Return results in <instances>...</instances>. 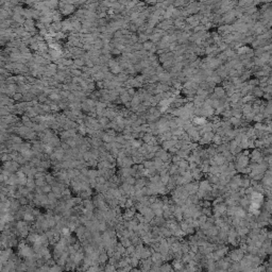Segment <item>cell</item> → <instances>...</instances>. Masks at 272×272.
I'll return each mask as SVG.
<instances>
[{
	"instance_id": "cell-1",
	"label": "cell",
	"mask_w": 272,
	"mask_h": 272,
	"mask_svg": "<svg viewBox=\"0 0 272 272\" xmlns=\"http://www.w3.org/2000/svg\"><path fill=\"white\" fill-rule=\"evenodd\" d=\"M58 11L61 12L63 16H68L76 13L77 7L71 3V1H61L58 3Z\"/></svg>"
},
{
	"instance_id": "cell-2",
	"label": "cell",
	"mask_w": 272,
	"mask_h": 272,
	"mask_svg": "<svg viewBox=\"0 0 272 272\" xmlns=\"http://www.w3.org/2000/svg\"><path fill=\"white\" fill-rule=\"evenodd\" d=\"M228 256L233 263H240L243 259V257L246 256V253L240 248H236V249H233V250L230 251Z\"/></svg>"
},
{
	"instance_id": "cell-3",
	"label": "cell",
	"mask_w": 272,
	"mask_h": 272,
	"mask_svg": "<svg viewBox=\"0 0 272 272\" xmlns=\"http://www.w3.org/2000/svg\"><path fill=\"white\" fill-rule=\"evenodd\" d=\"M12 251L11 249L9 248V249H5V250H1V264L3 265V264H5L10 258L12 257Z\"/></svg>"
},
{
	"instance_id": "cell-4",
	"label": "cell",
	"mask_w": 272,
	"mask_h": 272,
	"mask_svg": "<svg viewBox=\"0 0 272 272\" xmlns=\"http://www.w3.org/2000/svg\"><path fill=\"white\" fill-rule=\"evenodd\" d=\"M214 95L217 97L218 99H221V98H223V97H225L226 94H225L224 87L223 86H216L214 88Z\"/></svg>"
},
{
	"instance_id": "cell-5",
	"label": "cell",
	"mask_w": 272,
	"mask_h": 272,
	"mask_svg": "<svg viewBox=\"0 0 272 272\" xmlns=\"http://www.w3.org/2000/svg\"><path fill=\"white\" fill-rule=\"evenodd\" d=\"M171 266H172V268H173L175 271H180V270H182V269L185 267V264L182 261V259H173Z\"/></svg>"
},
{
	"instance_id": "cell-6",
	"label": "cell",
	"mask_w": 272,
	"mask_h": 272,
	"mask_svg": "<svg viewBox=\"0 0 272 272\" xmlns=\"http://www.w3.org/2000/svg\"><path fill=\"white\" fill-rule=\"evenodd\" d=\"M82 205L84 206V208L87 210H94L96 207L94 205V202L91 199H87V200H83V203Z\"/></svg>"
},
{
	"instance_id": "cell-7",
	"label": "cell",
	"mask_w": 272,
	"mask_h": 272,
	"mask_svg": "<svg viewBox=\"0 0 272 272\" xmlns=\"http://www.w3.org/2000/svg\"><path fill=\"white\" fill-rule=\"evenodd\" d=\"M109 256L106 254V252H103V253H101L100 255H99V264L100 265H106L107 263H109Z\"/></svg>"
},
{
	"instance_id": "cell-8",
	"label": "cell",
	"mask_w": 272,
	"mask_h": 272,
	"mask_svg": "<svg viewBox=\"0 0 272 272\" xmlns=\"http://www.w3.org/2000/svg\"><path fill=\"white\" fill-rule=\"evenodd\" d=\"M131 142V147L133 149H139L140 147H142V145H144V142H142V139H136V138H134V139H132V140H130Z\"/></svg>"
},
{
	"instance_id": "cell-9",
	"label": "cell",
	"mask_w": 272,
	"mask_h": 272,
	"mask_svg": "<svg viewBox=\"0 0 272 272\" xmlns=\"http://www.w3.org/2000/svg\"><path fill=\"white\" fill-rule=\"evenodd\" d=\"M115 138H116V136L109 135L105 132V134L103 135V137H102V142H104V144H112L113 142H115Z\"/></svg>"
},
{
	"instance_id": "cell-10",
	"label": "cell",
	"mask_w": 272,
	"mask_h": 272,
	"mask_svg": "<svg viewBox=\"0 0 272 272\" xmlns=\"http://www.w3.org/2000/svg\"><path fill=\"white\" fill-rule=\"evenodd\" d=\"M241 187L244 189L251 187V179L249 177H247V175L242 177V179H241Z\"/></svg>"
},
{
	"instance_id": "cell-11",
	"label": "cell",
	"mask_w": 272,
	"mask_h": 272,
	"mask_svg": "<svg viewBox=\"0 0 272 272\" xmlns=\"http://www.w3.org/2000/svg\"><path fill=\"white\" fill-rule=\"evenodd\" d=\"M213 145L215 146V147H218V146H220L223 144V138L220 136V135L218 134H215L214 135V138H213Z\"/></svg>"
},
{
	"instance_id": "cell-12",
	"label": "cell",
	"mask_w": 272,
	"mask_h": 272,
	"mask_svg": "<svg viewBox=\"0 0 272 272\" xmlns=\"http://www.w3.org/2000/svg\"><path fill=\"white\" fill-rule=\"evenodd\" d=\"M119 242L124 246L126 249L129 248L130 246H132V241H131L130 238H126V237H120L119 238Z\"/></svg>"
},
{
	"instance_id": "cell-13",
	"label": "cell",
	"mask_w": 272,
	"mask_h": 272,
	"mask_svg": "<svg viewBox=\"0 0 272 272\" xmlns=\"http://www.w3.org/2000/svg\"><path fill=\"white\" fill-rule=\"evenodd\" d=\"M103 270H104V272H118V269H117L116 266L111 265L109 263H107L106 265H104Z\"/></svg>"
},
{
	"instance_id": "cell-14",
	"label": "cell",
	"mask_w": 272,
	"mask_h": 272,
	"mask_svg": "<svg viewBox=\"0 0 272 272\" xmlns=\"http://www.w3.org/2000/svg\"><path fill=\"white\" fill-rule=\"evenodd\" d=\"M35 183H36V186H37V187H40V188H42L43 186H45L46 184H47V182H46V177L35 179Z\"/></svg>"
},
{
	"instance_id": "cell-15",
	"label": "cell",
	"mask_w": 272,
	"mask_h": 272,
	"mask_svg": "<svg viewBox=\"0 0 272 272\" xmlns=\"http://www.w3.org/2000/svg\"><path fill=\"white\" fill-rule=\"evenodd\" d=\"M18 190H19V192L21 193V196H22V197H28V196L30 195V193H31V191H30L29 189L27 188L26 186H19V189H18Z\"/></svg>"
},
{
	"instance_id": "cell-16",
	"label": "cell",
	"mask_w": 272,
	"mask_h": 272,
	"mask_svg": "<svg viewBox=\"0 0 272 272\" xmlns=\"http://www.w3.org/2000/svg\"><path fill=\"white\" fill-rule=\"evenodd\" d=\"M142 165H144L145 169H153V168H155L153 161H145V162L142 163Z\"/></svg>"
},
{
	"instance_id": "cell-17",
	"label": "cell",
	"mask_w": 272,
	"mask_h": 272,
	"mask_svg": "<svg viewBox=\"0 0 272 272\" xmlns=\"http://www.w3.org/2000/svg\"><path fill=\"white\" fill-rule=\"evenodd\" d=\"M136 181H137V179L134 178V177H132V175H130V177H128V178L124 179V181L126 183H128V184H130V185L134 186L135 184H136Z\"/></svg>"
},
{
	"instance_id": "cell-18",
	"label": "cell",
	"mask_w": 272,
	"mask_h": 272,
	"mask_svg": "<svg viewBox=\"0 0 272 272\" xmlns=\"http://www.w3.org/2000/svg\"><path fill=\"white\" fill-rule=\"evenodd\" d=\"M42 190H43V192L45 193V195H48V193L52 192V186L49 185V184H46L45 186L42 187Z\"/></svg>"
},
{
	"instance_id": "cell-19",
	"label": "cell",
	"mask_w": 272,
	"mask_h": 272,
	"mask_svg": "<svg viewBox=\"0 0 272 272\" xmlns=\"http://www.w3.org/2000/svg\"><path fill=\"white\" fill-rule=\"evenodd\" d=\"M131 272H142V271L139 268H133Z\"/></svg>"
}]
</instances>
